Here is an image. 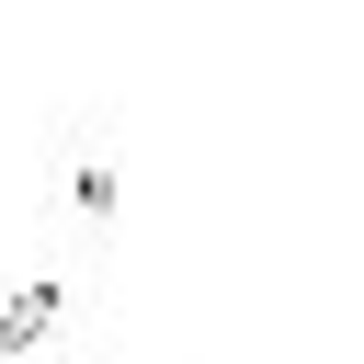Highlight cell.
Here are the masks:
<instances>
[{
    "label": "cell",
    "instance_id": "6da1fadb",
    "mask_svg": "<svg viewBox=\"0 0 364 364\" xmlns=\"http://www.w3.org/2000/svg\"><path fill=\"white\" fill-rule=\"evenodd\" d=\"M102 250H114V136L80 125L46 171V262H68L80 284H102Z\"/></svg>",
    "mask_w": 364,
    "mask_h": 364
},
{
    "label": "cell",
    "instance_id": "7a4b0ae2",
    "mask_svg": "<svg viewBox=\"0 0 364 364\" xmlns=\"http://www.w3.org/2000/svg\"><path fill=\"white\" fill-rule=\"evenodd\" d=\"M91 296L102 284H80L68 262H34V273H0V364H23V353H57L80 318H91Z\"/></svg>",
    "mask_w": 364,
    "mask_h": 364
}]
</instances>
